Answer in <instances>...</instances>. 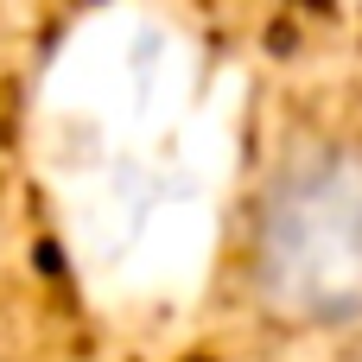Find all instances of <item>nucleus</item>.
I'll use <instances>...</instances> for the list:
<instances>
[{
	"label": "nucleus",
	"mask_w": 362,
	"mask_h": 362,
	"mask_svg": "<svg viewBox=\"0 0 362 362\" xmlns=\"http://www.w3.org/2000/svg\"><path fill=\"white\" fill-rule=\"evenodd\" d=\"M248 280L293 331L362 325V140L299 146L261 191Z\"/></svg>",
	"instance_id": "1"
}]
</instances>
